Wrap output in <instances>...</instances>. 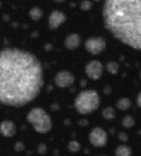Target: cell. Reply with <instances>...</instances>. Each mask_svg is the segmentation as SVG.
<instances>
[{"label": "cell", "instance_id": "3", "mask_svg": "<svg viewBox=\"0 0 141 156\" xmlns=\"http://www.w3.org/2000/svg\"><path fill=\"white\" fill-rule=\"evenodd\" d=\"M101 104V98L97 91L86 89L80 92L74 99V108L82 115L95 112Z\"/></svg>", "mask_w": 141, "mask_h": 156}, {"label": "cell", "instance_id": "18", "mask_svg": "<svg viewBox=\"0 0 141 156\" xmlns=\"http://www.w3.org/2000/svg\"><path fill=\"white\" fill-rule=\"evenodd\" d=\"M68 149L72 152H77L81 150V144L76 140H72L68 144Z\"/></svg>", "mask_w": 141, "mask_h": 156}, {"label": "cell", "instance_id": "1", "mask_svg": "<svg viewBox=\"0 0 141 156\" xmlns=\"http://www.w3.org/2000/svg\"><path fill=\"white\" fill-rule=\"evenodd\" d=\"M44 84L43 66L26 50H0V103L19 108L34 100Z\"/></svg>", "mask_w": 141, "mask_h": 156}, {"label": "cell", "instance_id": "6", "mask_svg": "<svg viewBox=\"0 0 141 156\" xmlns=\"http://www.w3.org/2000/svg\"><path fill=\"white\" fill-rule=\"evenodd\" d=\"M75 82L74 74L67 70H61L58 72L54 76V84L59 88H67L73 86Z\"/></svg>", "mask_w": 141, "mask_h": 156}, {"label": "cell", "instance_id": "23", "mask_svg": "<svg viewBox=\"0 0 141 156\" xmlns=\"http://www.w3.org/2000/svg\"><path fill=\"white\" fill-rule=\"evenodd\" d=\"M80 124L83 125V126H86L87 125V122H86L85 119H84V120H80Z\"/></svg>", "mask_w": 141, "mask_h": 156}, {"label": "cell", "instance_id": "2", "mask_svg": "<svg viewBox=\"0 0 141 156\" xmlns=\"http://www.w3.org/2000/svg\"><path fill=\"white\" fill-rule=\"evenodd\" d=\"M103 21L105 30L121 43L141 48V0H105Z\"/></svg>", "mask_w": 141, "mask_h": 156}, {"label": "cell", "instance_id": "20", "mask_svg": "<svg viewBox=\"0 0 141 156\" xmlns=\"http://www.w3.org/2000/svg\"><path fill=\"white\" fill-rule=\"evenodd\" d=\"M118 139L120 140H122V141H126L127 140H128V136H127V134L126 133H125V132H120L119 134H118Z\"/></svg>", "mask_w": 141, "mask_h": 156}, {"label": "cell", "instance_id": "25", "mask_svg": "<svg viewBox=\"0 0 141 156\" xmlns=\"http://www.w3.org/2000/svg\"><path fill=\"white\" fill-rule=\"evenodd\" d=\"M53 1H55L56 3H61V2L64 1V0H53Z\"/></svg>", "mask_w": 141, "mask_h": 156}, {"label": "cell", "instance_id": "9", "mask_svg": "<svg viewBox=\"0 0 141 156\" xmlns=\"http://www.w3.org/2000/svg\"><path fill=\"white\" fill-rule=\"evenodd\" d=\"M66 21L65 14L60 10H53L48 19V24L50 30H57L60 26H61Z\"/></svg>", "mask_w": 141, "mask_h": 156}, {"label": "cell", "instance_id": "15", "mask_svg": "<svg viewBox=\"0 0 141 156\" xmlns=\"http://www.w3.org/2000/svg\"><path fill=\"white\" fill-rule=\"evenodd\" d=\"M105 69L106 71L111 73V74H116L118 73V70H119V65L116 62H108L105 65Z\"/></svg>", "mask_w": 141, "mask_h": 156}, {"label": "cell", "instance_id": "10", "mask_svg": "<svg viewBox=\"0 0 141 156\" xmlns=\"http://www.w3.org/2000/svg\"><path fill=\"white\" fill-rule=\"evenodd\" d=\"M17 132L16 124L9 119H6L0 123V134L6 138L13 137Z\"/></svg>", "mask_w": 141, "mask_h": 156}, {"label": "cell", "instance_id": "16", "mask_svg": "<svg viewBox=\"0 0 141 156\" xmlns=\"http://www.w3.org/2000/svg\"><path fill=\"white\" fill-rule=\"evenodd\" d=\"M103 117L105 119H107V120H111V119H114L115 118V109L113 108H111V107H108V108H105L104 110H103Z\"/></svg>", "mask_w": 141, "mask_h": 156}, {"label": "cell", "instance_id": "26", "mask_svg": "<svg viewBox=\"0 0 141 156\" xmlns=\"http://www.w3.org/2000/svg\"><path fill=\"white\" fill-rule=\"evenodd\" d=\"M95 1H100V0H95Z\"/></svg>", "mask_w": 141, "mask_h": 156}, {"label": "cell", "instance_id": "22", "mask_svg": "<svg viewBox=\"0 0 141 156\" xmlns=\"http://www.w3.org/2000/svg\"><path fill=\"white\" fill-rule=\"evenodd\" d=\"M38 151H39V152L41 153V154L46 153V152H47V147H46V145H45V144H40V145L39 146V148H38Z\"/></svg>", "mask_w": 141, "mask_h": 156}, {"label": "cell", "instance_id": "21", "mask_svg": "<svg viewBox=\"0 0 141 156\" xmlns=\"http://www.w3.org/2000/svg\"><path fill=\"white\" fill-rule=\"evenodd\" d=\"M24 148H25V146L22 142H17L15 145V149L17 150V151H21L24 150Z\"/></svg>", "mask_w": 141, "mask_h": 156}, {"label": "cell", "instance_id": "8", "mask_svg": "<svg viewBox=\"0 0 141 156\" xmlns=\"http://www.w3.org/2000/svg\"><path fill=\"white\" fill-rule=\"evenodd\" d=\"M108 140L107 133L102 128H94L89 134V140L95 147H104Z\"/></svg>", "mask_w": 141, "mask_h": 156}, {"label": "cell", "instance_id": "27", "mask_svg": "<svg viewBox=\"0 0 141 156\" xmlns=\"http://www.w3.org/2000/svg\"><path fill=\"white\" fill-rule=\"evenodd\" d=\"M101 156H106V155H101Z\"/></svg>", "mask_w": 141, "mask_h": 156}, {"label": "cell", "instance_id": "14", "mask_svg": "<svg viewBox=\"0 0 141 156\" xmlns=\"http://www.w3.org/2000/svg\"><path fill=\"white\" fill-rule=\"evenodd\" d=\"M116 107L120 110H123V111L127 110L131 107V100L127 98H122L116 102Z\"/></svg>", "mask_w": 141, "mask_h": 156}, {"label": "cell", "instance_id": "4", "mask_svg": "<svg viewBox=\"0 0 141 156\" xmlns=\"http://www.w3.org/2000/svg\"><path fill=\"white\" fill-rule=\"evenodd\" d=\"M27 120L32 125L35 131L41 134L48 133L52 128L50 116L41 108H34L30 109L27 115Z\"/></svg>", "mask_w": 141, "mask_h": 156}, {"label": "cell", "instance_id": "24", "mask_svg": "<svg viewBox=\"0 0 141 156\" xmlns=\"http://www.w3.org/2000/svg\"><path fill=\"white\" fill-rule=\"evenodd\" d=\"M137 106L140 107V94H138L137 96Z\"/></svg>", "mask_w": 141, "mask_h": 156}, {"label": "cell", "instance_id": "19", "mask_svg": "<svg viewBox=\"0 0 141 156\" xmlns=\"http://www.w3.org/2000/svg\"><path fill=\"white\" fill-rule=\"evenodd\" d=\"M93 8V2L90 0H83L80 3V9L83 11H88Z\"/></svg>", "mask_w": 141, "mask_h": 156}, {"label": "cell", "instance_id": "17", "mask_svg": "<svg viewBox=\"0 0 141 156\" xmlns=\"http://www.w3.org/2000/svg\"><path fill=\"white\" fill-rule=\"evenodd\" d=\"M122 125L125 127V128H132L134 125H135V119L131 117V116H125L122 119Z\"/></svg>", "mask_w": 141, "mask_h": 156}, {"label": "cell", "instance_id": "13", "mask_svg": "<svg viewBox=\"0 0 141 156\" xmlns=\"http://www.w3.org/2000/svg\"><path fill=\"white\" fill-rule=\"evenodd\" d=\"M132 151L127 145H119L115 150V156H131Z\"/></svg>", "mask_w": 141, "mask_h": 156}, {"label": "cell", "instance_id": "12", "mask_svg": "<svg viewBox=\"0 0 141 156\" xmlns=\"http://www.w3.org/2000/svg\"><path fill=\"white\" fill-rule=\"evenodd\" d=\"M29 16L32 20L38 21L43 17V11L39 7H33L29 12Z\"/></svg>", "mask_w": 141, "mask_h": 156}, {"label": "cell", "instance_id": "5", "mask_svg": "<svg viewBox=\"0 0 141 156\" xmlns=\"http://www.w3.org/2000/svg\"><path fill=\"white\" fill-rule=\"evenodd\" d=\"M84 47H85V50L87 51V52H89L90 54L97 55V54H100L101 52H103L105 50L106 41L101 36L91 37V38H88L85 41Z\"/></svg>", "mask_w": 141, "mask_h": 156}, {"label": "cell", "instance_id": "11", "mask_svg": "<svg viewBox=\"0 0 141 156\" xmlns=\"http://www.w3.org/2000/svg\"><path fill=\"white\" fill-rule=\"evenodd\" d=\"M82 39L78 33H70L64 40V47L69 51H74L81 45Z\"/></svg>", "mask_w": 141, "mask_h": 156}, {"label": "cell", "instance_id": "7", "mask_svg": "<svg viewBox=\"0 0 141 156\" xmlns=\"http://www.w3.org/2000/svg\"><path fill=\"white\" fill-rule=\"evenodd\" d=\"M85 73L91 80H98L101 78L104 73V65L98 60H92L86 63L84 68Z\"/></svg>", "mask_w": 141, "mask_h": 156}]
</instances>
